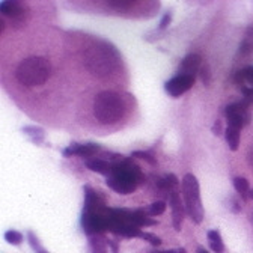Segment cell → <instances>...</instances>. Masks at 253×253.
<instances>
[{"label":"cell","instance_id":"28","mask_svg":"<svg viewBox=\"0 0 253 253\" xmlns=\"http://www.w3.org/2000/svg\"><path fill=\"white\" fill-rule=\"evenodd\" d=\"M229 205H228V210L229 211H232V212H235V214H238L240 211H241V202L235 198V196H229Z\"/></svg>","mask_w":253,"mask_h":253},{"label":"cell","instance_id":"25","mask_svg":"<svg viewBox=\"0 0 253 253\" xmlns=\"http://www.w3.org/2000/svg\"><path fill=\"white\" fill-rule=\"evenodd\" d=\"M27 238H29V243H30L32 249H34L37 253H48V252H45V250L41 247V243H40L38 237H37L34 232H32V231H29V232H27Z\"/></svg>","mask_w":253,"mask_h":253},{"label":"cell","instance_id":"5","mask_svg":"<svg viewBox=\"0 0 253 253\" xmlns=\"http://www.w3.org/2000/svg\"><path fill=\"white\" fill-rule=\"evenodd\" d=\"M182 196H184V205L187 215L195 221L196 225L202 223L204 220V207L201 201V188L199 181L193 173H185L182 178Z\"/></svg>","mask_w":253,"mask_h":253},{"label":"cell","instance_id":"4","mask_svg":"<svg viewBox=\"0 0 253 253\" xmlns=\"http://www.w3.org/2000/svg\"><path fill=\"white\" fill-rule=\"evenodd\" d=\"M93 116L101 124H115L125 115V101L118 92L103 90L93 100Z\"/></svg>","mask_w":253,"mask_h":253},{"label":"cell","instance_id":"24","mask_svg":"<svg viewBox=\"0 0 253 253\" xmlns=\"http://www.w3.org/2000/svg\"><path fill=\"white\" fill-rule=\"evenodd\" d=\"M107 5L113 9H128L134 6V2L133 0H110V2H107Z\"/></svg>","mask_w":253,"mask_h":253},{"label":"cell","instance_id":"18","mask_svg":"<svg viewBox=\"0 0 253 253\" xmlns=\"http://www.w3.org/2000/svg\"><path fill=\"white\" fill-rule=\"evenodd\" d=\"M133 221H134V225L142 228V226H154L157 221L155 220H151L148 212H145L143 210H136L133 211Z\"/></svg>","mask_w":253,"mask_h":253},{"label":"cell","instance_id":"23","mask_svg":"<svg viewBox=\"0 0 253 253\" xmlns=\"http://www.w3.org/2000/svg\"><path fill=\"white\" fill-rule=\"evenodd\" d=\"M5 240H6V243H9V244H12V246H20V244L23 243L24 237H23L21 232L12 229V231H6V232H5Z\"/></svg>","mask_w":253,"mask_h":253},{"label":"cell","instance_id":"1","mask_svg":"<svg viewBox=\"0 0 253 253\" xmlns=\"http://www.w3.org/2000/svg\"><path fill=\"white\" fill-rule=\"evenodd\" d=\"M115 158H112V173L107 176L106 184L119 195H130L134 190L145 182V176L140 170V168L131 160L124 155L113 154Z\"/></svg>","mask_w":253,"mask_h":253},{"label":"cell","instance_id":"6","mask_svg":"<svg viewBox=\"0 0 253 253\" xmlns=\"http://www.w3.org/2000/svg\"><path fill=\"white\" fill-rule=\"evenodd\" d=\"M225 115H226L228 126L241 130V128H244V126H247L252 121L250 103H247L246 100H241L238 103H232L225 109Z\"/></svg>","mask_w":253,"mask_h":253},{"label":"cell","instance_id":"21","mask_svg":"<svg viewBox=\"0 0 253 253\" xmlns=\"http://www.w3.org/2000/svg\"><path fill=\"white\" fill-rule=\"evenodd\" d=\"M234 188L237 190V193L243 198V199H247V195L250 192V185H249V181L243 176H237L234 178Z\"/></svg>","mask_w":253,"mask_h":253},{"label":"cell","instance_id":"32","mask_svg":"<svg viewBox=\"0 0 253 253\" xmlns=\"http://www.w3.org/2000/svg\"><path fill=\"white\" fill-rule=\"evenodd\" d=\"M170 21H172V14H170V12L165 14V15H163V18H162V21H160V30L168 29V26L170 24Z\"/></svg>","mask_w":253,"mask_h":253},{"label":"cell","instance_id":"17","mask_svg":"<svg viewBox=\"0 0 253 253\" xmlns=\"http://www.w3.org/2000/svg\"><path fill=\"white\" fill-rule=\"evenodd\" d=\"M23 133L30 139V142H34L37 145H41L44 142V130L41 128V126H35V125L24 126Z\"/></svg>","mask_w":253,"mask_h":253},{"label":"cell","instance_id":"2","mask_svg":"<svg viewBox=\"0 0 253 253\" xmlns=\"http://www.w3.org/2000/svg\"><path fill=\"white\" fill-rule=\"evenodd\" d=\"M83 63L86 70L95 77H110L119 67V53L107 41H97L86 48Z\"/></svg>","mask_w":253,"mask_h":253},{"label":"cell","instance_id":"14","mask_svg":"<svg viewBox=\"0 0 253 253\" xmlns=\"http://www.w3.org/2000/svg\"><path fill=\"white\" fill-rule=\"evenodd\" d=\"M235 83L240 87H253V65L243 68L235 74Z\"/></svg>","mask_w":253,"mask_h":253},{"label":"cell","instance_id":"35","mask_svg":"<svg viewBox=\"0 0 253 253\" xmlns=\"http://www.w3.org/2000/svg\"><path fill=\"white\" fill-rule=\"evenodd\" d=\"M198 253H210L208 250H205L204 247H198Z\"/></svg>","mask_w":253,"mask_h":253},{"label":"cell","instance_id":"31","mask_svg":"<svg viewBox=\"0 0 253 253\" xmlns=\"http://www.w3.org/2000/svg\"><path fill=\"white\" fill-rule=\"evenodd\" d=\"M241 93H243V97L247 103H253V87H240Z\"/></svg>","mask_w":253,"mask_h":253},{"label":"cell","instance_id":"30","mask_svg":"<svg viewBox=\"0 0 253 253\" xmlns=\"http://www.w3.org/2000/svg\"><path fill=\"white\" fill-rule=\"evenodd\" d=\"M211 130H212V134L217 136V137L221 136V134H225V131H226V130H223V122H221L220 119H217V121L214 122V125H212V128H211Z\"/></svg>","mask_w":253,"mask_h":253},{"label":"cell","instance_id":"19","mask_svg":"<svg viewBox=\"0 0 253 253\" xmlns=\"http://www.w3.org/2000/svg\"><path fill=\"white\" fill-rule=\"evenodd\" d=\"M225 139H226V143L229 145V149L237 151L240 146V130L232 128V126H228L226 131H225Z\"/></svg>","mask_w":253,"mask_h":253},{"label":"cell","instance_id":"34","mask_svg":"<svg viewBox=\"0 0 253 253\" xmlns=\"http://www.w3.org/2000/svg\"><path fill=\"white\" fill-rule=\"evenodd\" d=\"M247 160H249V165L253 166V148L249 151V155H247Z\"/></svg>","mask_w":253,"mask_h":253},{"label":"cell","instance_id":"27","mask_svg":"<svg viewBox=\"0 0 253 253\" xmlns=\"http://www.w3.org/2000/svg\"><path fill=\"white\" fill-rule=\"evenodd\" d=\"M199 76H201V80L204 82L205 86H208L211 83V71H210V65H208V63L202 65V68L199 71Z\"/></svg>","mask_w":253,"mask_h":253},{"label":"cell","instance_id":"7","mask_svg":"<svg viewBox=\"0 0 253 253\" xmlns=\"http://www.w3.org/2000/svg\"><path fill=\"white\" fill-rule=\"evenodd\" d=\"M193 84H195V79L193 77L176 76V77L170 79L169 82H166L165 89H166V92L170 95V97H179V95L185 93L188 89H192Z\"/></svg>","mask_w":253,"mask_h":253},{"label":"cell","instance_id":"8","mask_svg":"<svg viewBox=\"0 0 253 253\" xmlns=\"http://www.w3.org/2000/svg\"><path fill=\"white\" fill-rule=\"evenodd\" d=\"M201 68H202V57L196 53L187 54L178 68V76H187L195 79L196 74L201 71Z\"/></svg>","mask_w":253,"mask_h":253},{"label":"cell","instance_id":"26","mask_svg":"<svg viewBox=\"0 0 253 253\" xmlns=\"http://www.w3.org/2000/svg\"><path fill=\"white\" fill-rule=\"evenodd\" d=\"M131 157L133 158H140V160H143V162H146V163H149L151 166H157V160L155 158L149 154V152H143V151H134L133 154H131Z\"/></svg>","mask_w":253,"mask_h":253},{"label":"cell","instance_id":"20","mask_svg":"<svg viewBox=\"0 0 253 253\" xmlns=\"http://www.w3.org/2000/svg\"><path fill=\"white\" fill-rule=\"evenodd\" d=\"M107 240L103 237V235H95L90 238V249H92V253H109L107 252Z\"/></svg>","mask_w":253,"mask_h":253},{"label":"cell","instance_id":"36","mask_svg":"<svg viewBox=\"0 0 253 253\" xmlns=\"http://www.w3.org/2000/svg\"><path fill=\"white\" fill-rule=\"evenodd\" d=\"M249 198L253 199V188H250V192H249Z\"/></svg>","mask_w":253,"mask_h":253},{"label":"cell","instance_id":"11","mask_svg":"<svg viewBox=\"0 0 253 253\" xmlns=\"http://www.w3.org/2000/svg\"><path fill=\"white\" fill-rule=\"evenodd\" d=\"M0 14L14 20H21L26 14V6L20 2H2L0 3Z\"/></svg>","mask_w":253,"mask_h":253},{"label":"cell","instance_id":"33","mask_svg":"<svg viewBox=\"0 0 253 253\" xmlns=\"http://www.w3.org/2000/svg\"><path fill=\"white\" fill-rule=\"evenodd\" d=\"M155 253H185V250L176 249V250H162V252H155Z\"/></svg>","mask_w":253,"mask_h":253},{"label":"cell","instance_id":"13","mask_svg":"<svg viewBox=\"0 0 253 253\" xmlns=\"http://www.w3.org/2000/svg\"><path fill=\"white\" fill-rule=\"evenodd\" d=\"M240 56L243 57H249L253 54V26H249L246 29V34L243 41L240 42V50H238Z\"/></svg>","mask_w":253,"mask_h":253},{"label":"cell","instance_id":"10","mask_svg":"<svg viewBox=\"0 0 253 253\" xmlns=\"http://www.w3.org/2000/svg\"><path fill=\"white\" fill-rule=\"evenodd\" d=\"M169 202H170V207H172V225H173L175 231L179 232L181 228H182L184 215L187 214V212H185V205L182 204L181 196H179L178 192H175V193L170 195Z\"/></svg>","mask_w":253,"mask_h":253},{"label":"cell","instance_id":"15","mask_svg":"<svg viewBox=\"0 0 253 253\" xmlns=\"http://www.w3.org/2000/svg\"><path fill=\"white\" fill-rule=\"evenodd\" d=\"M157 185L160 190H163V192H169V195H172V193L176 192V188L179 187V179L173 173H169L163 179H158Z\"/></svg>","mask_w":253,"mask_h":253},{"label":"cell","instance_id":"3","mask_svg":"<svg viewBox=\"0 0 253 253\" xmlns=\"http://www.w3.org/2000/svg\"><path fill=\"white\" fill-rule=\"evenodd\" d=\"M51 77V63L45 57L32 56L20 62L15 71L17 82L24 87L42 86Z\"/></svg>","mask_w":253,"mask_h":253},{"label":"cell","instance_id":"29","mask_svg":"<svg viewBox=\"0 0 253 253\" xmlns=\"http://www.w3.org/2000/svg\"><path fill=\"white\" fill-rule=\"evenodd\" d=\"M140 238L146 240V241L151 243L152 246H160V244H162V238H158L157 235L149 234V232H142V237H140Z\"/></svg>","mask_w":253,"mask_h":253},{"label":"cell","instance_id":"16","mask_svg":"<svg viewBox=\"0 0 253 253\" xmlns=\"http://www.w3.org/2000/svg\"><path fill=\"white\" fill-rule=\"evenodd\" d=\"M207 238H208L210 247L214 253H223L225 252V244H223V240H221V235L218 231H210L207 234Z\"/></svg>","mask_w":253,"mask_h":253},{"label":"cell","instance_id":"12","mask_svg":"<svg viewBox=\"0 0 253 253\" xmlns=\"http://www.w3.org/2000/svg\"><path fill=\"white\" fill-rule=\"evenodd\" d=\"M86 168L92 172H97L104 176H110L112 169H113L112 163L101 160V158H90V160H86Z\"/></svg>","mask_w":253,"mask_h":253},{"label":"cell","instance_id":"9","mask_svg":"<svg viewBox=\"0 0 253 253\" xmlns=\"http://www.w3.org/2000/svg\"><path fill=\"white\" fill-rule=\"evenodd\" d=\"M101 151V146L98 143H71L67 149H63V155L71 157V155H79L83 158L93 157L97 152Z\"/></svg>","mask_w":253,"mask_h":253},{"label":"cell","instance_id":"22","mask_svg":"<svg viewBox=\"0 0 253 253\" xmlns=\"http://www.w3.org/2000/svg\"><path fill=\"white\" fill-rule=\"evenodd\" d=\"M166 211V202L165 201H157L151 204L146 210L148 215H162Z\"/></svg>","mask_w":253,"mask_h":253}]
</instances>
